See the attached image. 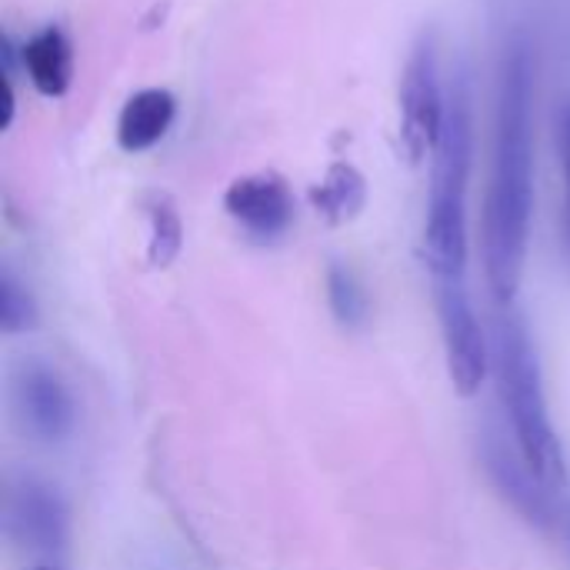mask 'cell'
<instances>
[{
    "instance_id": "1",
    "label": "cell",
    "mask_w": 570,
    "mask_h": 570,
    "mask_svg": "<svg viewBox=\"0 0 570 570\" xmlns=\"http://www.w3.org/2000/svg\"><path fill=\"white\" fill-rule=\"evenodd\" d=\"M534 67L521 37L504 47L498 87L494 167L484 200V274L494 301L514 307L531 240L534 214Z\"/></svg>"
},
{
    "instance_id": "2",
    "label": "cell",
    "mask_w": 570,
    "mask_h": 570,
    "mask_svg": "<svg viewBox=\"0 0 570 570\" xmlns=\"http://www.w3.org/2000/svg\"><path fill=\"white\" fill-rule=\"evenodd\" d=\"M474 164V117L464 73L448 97L444 130L431 157L424 261L431 281H468V180Z\"/></svg>"
},
{
    "instance_id": "3",
    "label": "cell",
    "mask_w": 570,
    "mask_h": 570,
    "mask_svg": "<svg viewBox=\"0 0 570 570\" xmlns=\"http://www.w3.org/2000/svg\"><path fill=\"white\" fill-rule=\"evenodd\" d=\"M491 344H494V371H498L501 404L511 421V438L521 448L531 471L551 491H564L568 488V461H564V448H561V438L551 421L544 371H541V357L531 341L528 321L514 307H504L498 314Z\"/></svg>"
},
{
    "instance_id": "4",
    "label": "cell",
    "mask_w": 570,
    "mask_h": 570,
    "mask_svg": "<svg viewBox=\"0 0 570 570\" xmlns=\"http://www.w3.org/2000/svg\"><path fill=\"white\" fill-rule=\"evenodd\" d=\"M438 301V321H441V341H444V364L454 394L478 397L488 384L491 364H494V344L488 341L471 294L468 281H438L434 284Z\"/></svg>"
},
{
    "instance_id": "5",
    "label": "cell",
    "mask_w": 570,
    "mask_h": 570,
    "mask_svg": "<svg viewBox=\"0 0 570 570\" xmlns=\"http://www.w3.org/2000/svg\"><path fill=\"white\" fill-rule=\"evenodd\" d=\"M444 114L448 97L438 77V43L434 33L424 30L401 77V150L407 164L417 167L424 164V157H434V147L444 130Z\"/></svg>"
},
{
    "instance_id": "6",
    "label": "cell",
    "mask_w": 570,
    "mask_h": 570,
    "mask_svg": "<svg viewBox=\"0 0 570 570\" xmlns=\"http://www.w3.org/2000/svg\"><path fill=\"white\" fill-rule=\"evenodd\" d=\"M10 407L27 438L37 444H63L77 428V401L57 367L27 357L10 374Z\"/></svg>"
},
{
    "instance_id": "7",
    "label": "cell",
    "mask_w": 570,
    "mask_h": 570,
    "mask_svg": "<svg viewBox=\"0 0 570 570\" xmlns=\"http://www.w3.org/2000/svg\"><path fill=\"white\" fill-rule=\"evenodd\" d=\"M478 454H481V468H484L491 488L501 494V501L508 508H514L518 518H524L531 528L551 534L558 528L554 491L531 471V464L524 461L514 438H508L498 424H488L481 431Z\"/></svg>"
},
{
    "instance_id": "8",
    "label": "cell",
    "mask_w": 570,
    "mask_h": 570,
    "mask_svg": "<svg viewBox=\"0 0 570 570\" xmlns=\"http://www.w3.org/2000/svg\"><path fill=\"white\" fill-rule=\"evenodd\" d=\"M3 531L20 551L37 558L63 554L70 541V508L50 481L23 474L7 484Z\"/></svg>"
},
{
    "instance_id": "9",
    "label": "cell",
    "mask_w": 570,
    "mask_h": 570,
    "mask_svg": "<svg viewBox=\"0 0 570 570\" xmlns=\"http://www.w3.org/2000/svg\"><path fill=\"white\" fill-rule=\"evenodd\" d=\"M227 217L257 244H271L294 224V194L287 180L274 170H257L237 177L224 194Z\"/></svg>"
},
{
    "instance_id": "10",
    "label": "cell",
    "mask_w": 570,
    "mask_h": 570,
    "mask_svg": "<svg viewBox=\"0 0 570 570\" xmlns=\"http://www.w3.org/2000/svg\"><path fill=\"white\" fill-rule=\"evenodd\" d=\"M177 100L164 87H144L127 97L117 117V144L127 154H144L154 144H160L174 124Z\"/></svg>"
},
{
    "instance_id": "11",
    "label": "cell",
    "mask_w": 570,
    "mask_h": 570,
    "mask_svg": "<svg viewBox=\"0 0 570 570\" xmlns=\"http://www.w3.org/2000/svg\"><path fill=\"white\" fill-rule=\"evenodd\" d=\"M20 67L43 97H63L73 80V47L70 37L57 27L47 23L40 27L30 40L20 47Z\"/></svg>"
},
{
    "instance_id": "12",
    "label": "cell",
    "mask_w": 570,
    "mask_h": 570,
    "mask_svg": "<svg viewBox=\"0 0 570 570\" xmlns=\"http://www.w3.org/2000/svg\"><path fill=\"white\" fill-rule=\"evenodd\" d=\"M311 207L317 217H324L331 227H344L361 217L367 204V180L351 160H334L321 184L311 187Z\"/></svg>"
},
{
    "instance_id": "13",
    "label": "cell",
    "mask_w": 570,
    "mask_h": 570,
    "mask_svg": "<svg viewBox=\"0 0 570 570\" xmlns=\"http://www.w3.org/2000/svg\"><path fill=\"white\" fill-rule=\"evenodd\" d=\"M147 224H150V237H147V264L154 271H167L184 247V220L177 204L170 200V194H150L147 204Z\"/></svg>"
},
{
    "instance_id": "14",
    "label": "cell",
    "mask_w": 570,
    "mask_h": 570,
    "mask_svg": "<svg viewBox=\"0 0 570 570\" xmlns=\"http://www.w3.org/2000/svg\"><path fill=\"white\" fill-rule=\"evenodd\" d=\"M324 287H327V307H331L334 321H337L344 331H357V327L367 324V317H371V297H367L361 277H357L347 264L334 261V264L327 267Z\"/></svg>"
},
{
    "instance_id": "15",
    "label": "cell",
    "mask_w": 570,
    "mask_h": 570,
    "mask_svg": "<svg viewBox=\"0 0 570 570\" xmlns=\"http://www.w3.org/2000/svg\"><path fill=\"white\" fill-rule=\"evenodd\" d=\"M40 324V307L33 301V294L17 281V274L3 271L0 274V327L3 334L17 337V334H30Z\"/></svg>"
},
{
    "instance_id": "16",
    "label": "cell",
    "mask_w": 570,
    "mask_h": 570,
    "mask_svg": "<svg viewBox=\"0 0 570 570\" xmlns=\"http://www.w3.org/2000/svg\"><path fill=\"white\" fill-rule=\"evenodd\" d=\"M558 144H561V160H564V174H568V224H570V107H564L561 120H558Z\"/></svg>"
},
{
    "instance_id": "17",
    "label": "cell",
    "mask_w": 570,
    "mask_h": 570,
    "mask_svg": "<svg viewBox=\"0 0 570 570\" xmlns=\"http://www.w3.org/2000/svg\"><path fill=\"white\" fill-rule=\"evenodd\" d=\"M33 570H57V568H33Z\"/></svg>"
}]
</instances>
